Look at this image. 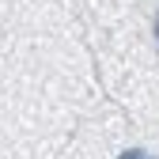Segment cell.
Instances as JSON below:
<instances>
[{
  "label": "cell",
  "instance_id": "obj_1",
  "mask_svg": "<svg viewBox=\"0 0 159 159\" xmlns=\"http://www.w3.org/2000/svg\"><path fill=\"white\" fill-rule=\"evenodd\" d=\"M117 159H159V155H152L148 148H125V152L117 155Z\"/></svg>",
  "mask_w": 159,
  "mask_h": 159
},
{
  "label": "cell",
  "instance_id": "obj_2",
  "mask_svg": "<svg viewBox=\"0 0 159 159\" xmlns=\"http://www.w3.org/2000/svg\"><path fill=\"white\" fill-rule=\"evenodd\" d=\"M155 42H159V15H155Z\"/></svg>",
  "mask_w": 159,
  "mask_h": 159
}]
</instances>
